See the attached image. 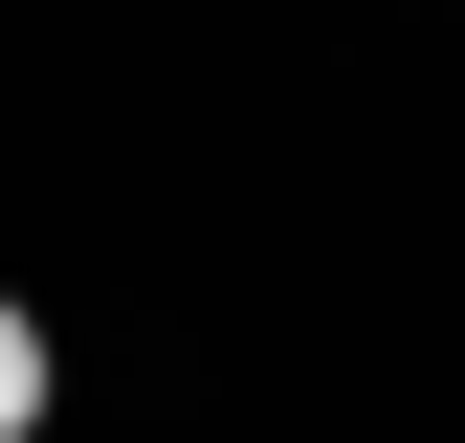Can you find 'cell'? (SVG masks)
<instances>
[{"instance_id":"1","label":"cell","mask_w":465,"mask_h":443,"mask_svg":"<svg viewBox=\"0 0 465 443\" xmlns=\"http://www.w3.org/2000/svg\"><path fill=\"white\" fill-rule=\"evenodd\" d=\"M23 421H45V310L0 289V443H23Z\"/></svg>"}]
</instances>
